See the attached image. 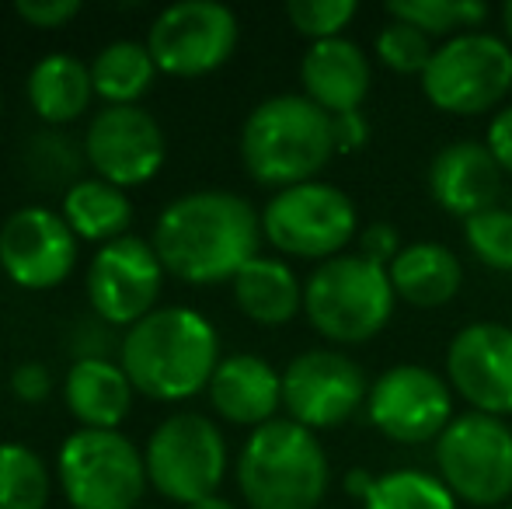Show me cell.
<instances>
[{
  "label": "cell",
  "instance_id": "cell-1",
  "mask_svg": "<svg viewBox=\"0 0 512 509\" xmlns=\"http://www.w3.org/2000/svg\"><path fill=\"white\" fill-rule=\"evenodd\" d=\"M262 217L230 189H199L171 199L154 224V245L164 272L192 286L234 279L258 258Z\"/></svg>",
  "mask_w": 512,
  "mask_h": 509
},
{
  "label": "cell",
  "instance_id": "cell-2",
  "mask_svg": "<svg viewBox=\"0 0 512 509\" xmlns=\"http://www.w3.org/2000/svg\"><path fill=\"white\" fill-rule=\"evenodd\" d=\"M119 360L143 398L185 401L213 381L220 335L192 307H157L122 335Z\"/></svg>",
  "mask_w": 512,
  "mask_h": 509
},
{
  "label": "cell",
  "instance_id": "cell-3",
  "mask_svg": "<svg viewBox=\"0 0 512 509\" xmlns=\"http://www.w3.org/2000/svg\"><path fill=\"white\" fill-rule=\"evenodd\" d=\"M335 119L307 95H272L241 126V161L258 185L293 189L317 182L335 157Z\"/></svg>",
  "mask_w": 512,
  "mask_h": 509
},
{
  "label": "cell",
  "instance_id": "cell-4",
  "mask_svg": "<svg viewBox=\"0 0 512 509\" xmlns=\"http://www.w3.org/2000/svg\"><path fill=\"white\" fill-rule=\"evenodd\" d=\"M331 464L307 426L272 419L251 429L237 457V489L251 509H317L328 496Z\"/></svg>",
  "mask_w": 512,
  "mask_h": 509
},
{
  "label": "cell",
  "instance_id": "cell-5",
  "mask_svg": "<svg viewBox=\"0 0 512 509\" xmlns=\"http://www.w3.org/2000/svg\"><path fill=\"white\" fill-rule=\"evenodd\" d=\"M391 276L384 265L363 255H335L321 262L304 283L307 321L338 346L377 339L394 314Z\"/></svg>",
  "mask_w": 512,
  "mask_h": 509
},
{
  "label": "cell",
  "instance_id": "cell-6",
  "mask_svg": "<svg viewBox=\"0 0 512 509\" xmlns=\"http://www.w3.org/2000/svg\"><path fill=\"white\" fill-rule=\"evenodd\" d=\"M56 475L74 509H136L147 464L119 429H77L63 440Z\"/></svg>",
  "mask_w": 512,
  "mask_h": 509
},
{
  "label": "cell",
  "instance_id": "cell-7",
  "mask_svg": "<svg viewBox=\"0 0 512 509\" xmlns=\"http://www.w3.org/2000/svg\"><path fill=\"white\" fill-rule=\"evenodd\" d=\"M512 91V46L492 32L446 39L422 74V95L450 116H481Z\"/></svg>",
  "mask_w": 512,
  "mask_h": 509
},
{
  "label": "cell",
  "instance_id": "cell-8",
  "mask_svg": "<svg viewBox=\"0 0 512 509\" xmlns=\"http://www.w3.org/2000/svg\"><path fill=\"white\" fill-rule=\"evenodd\" d=\"M147 482L171 503H199L216 496L227 475V440L220 426L199 412H175L154 426L143 450Z\"/></svg>",
  "mask_w": 512,
  "mask_h": 509
},
{
  "label": "cell",
  "instance_id": "cell-9",
  "mask_svg": "<svg viewBox=\"0 0 512 509\" xmlns=\"http://www.w3.org/2000/svg\"><path fill=\"white\" fill-rule=\"evenodd\" d=\"M436 471L460 503L499 509L512 496L509 422L481 412L457 415L436 440Z\"/></svg>",
  "mask_w": 512,
  "mask_h": 509
},
{
  "label": "cell",
  "instance_id": "cell-10",
  "mask_svg": "<svg viewBox=\"0 0 512 509\" xmlns=\"http://www.w3.org/2000/svg\"><path fill=\"white\" fill-rule=\"evenodd\" d=\"M356 206L338 185L304 182L279 189L262 210V234L276 252L293 258H328L356 238Z\"/></svg>",
  "mask_w": 512,
  "mask_h": 509
},
{
  "label": "cell",
  "instance_id": "cell-11",
  "mask_svg": "<svg viewBox=\"0 0 512 509\" xmlns=\"http://www.w3.org/2000/svg\"><path fill=\"white\" fill-rule=\"evenodd\" d=\"M366 419L391 443L418 447V443L439 440L446 426L457 419L450 381L418 363H398L370 384Z\"/></svg>",
  "mask_w": 512,
  "mask_h": 509
},
{
  "label": "cell",
  "instance_id": "cell-12",
  "mask_svg": "<svg viewBox=\"0 0 512 509\" xmlns=\"http://www.w3.org/2000/svg\"><path fill=\"white\" fill-rule=\"evenodd\" d=\"M237 14L216 0H182L164 7L147 32L157 70L175 77H203L223 67L237 46Z\"/></svg>",
  "mask_w": 512,
  "mask_h": 509
},
{
  "label": "cell",
  "instance_id": "cell-13",
  "mask_svg": "<svg viewBox=\"0 0 512 509\" xmlns=\"http://www.w3.org/2000/svg\"><path fill=\"white\" fill-rule=\"evenodd\" d=\"M366 398V374L338 349H307L283 370V405L290 419L307 426L310 433L349 422L366 405Z\"/></svg>",
  "mask_w": 512,
  "mask_h": 509
},
{
  "label": "cell",
  "instance_id": "cell-14",
  "mask_svg": "<svg viewBox=\"0 0 512 509\" xmlns=\"http://www.w3.org/2000/svg\"><path fill=\"white\" fill-rule=\"evenodd\" d=\"M164 265L154 245L136 234L115 238L95 252L88 265V300L105 325H129L157 311Z\"/></svg>",
  "mask_w": 512,
  "mask_h": 509
},
{
  "label": "cell",
  "instance_id": "cell-15",
  "mask_svg": "<svg viewBox=\"0 0 512 509\" xmlns=\"http://www.w3.org/2000/svg\"><path fill=\"white\" fill-rule=\"evenodd\" d=\"M168 143L164 129L140 105H105L84 133V157L102 182L119 189L143 185L161 171Z\"/></svg>",
  "mask_w": 512,
  "mask_h": 509
},
{
  "label": "cell",
  "instance_id": "cell-16",
  "mask_svg": "<svg viewBox=\"0 0 512 509\" xmlns=\"http://www.w3.org/2000/svg\"><path fill=\"white\" fill-rule=\"evenodd\" d=\"M77 234L49 206H21L0 224V269L25 290H49L70 276Z\"/></svg>",
  "mask_w": 512,
  "mask_h": 509
},
{
  "label": "cell",
  "instance_id": "cell-17",
  "mask_svg": "<svg viewBox=\"0 0 512 509\" xmlns=\"http://www.w3.org/2000/svg\"><path fill=\"white\" fill-rule=\"evenodd\" d=\"M446 377L474 412L512 415V328L502 321L464 325L446 349Z\"/></svg>",
  "mask_w": 512,
  "mask_h": 509
},
{
  "label": "cell",
  "instance_id": "cell-18",
  "mask_svg": "<svg viewBox=\"0 0 512 509\" xmlns=\"http://www.w3.org/2000/svg\"><path fill=\"white\" fill-rule=\"evenodd\" d=\"M429 192L450 217L471 220L499 206L506 192V171L499 168L488 143L457 140L432 157Z\"/></svg>",
  "mask_w": 512,
  "mask_h": 509
},
{
  "label": "cell",
  "instance_id": "cell-19",
  "mask_svg": "<svg viewBox=\"0 0 512 509\" xmlns=\"http://www.w3.org/2000/svg\"><path fill=\"white\" fill-rule=\"evenodd\" d=\"M300 84L310 102L321 105L328 116L359 112L373 88L370 56L345 35L310 42L300 60Z\"/></svg>",
  "mask_w": 512,
  "mask_h": 509
},
{
  "label": "cell",
  "instance_id": "cell-20",
  "mask_svg": "<svg viewBox=\"0 0 512 509\" xmlns=\"http://www.w3.org/2000/svg\"><path fill=\"white\" fill-rule=\"evenodd\" d=\"M206 391L220 419L258 429L276 419L283 405V374H276V367L262 356L234 353L220 360Z\"/></svg>",
  "mask_w": 512,
  "mask_h": 509
},
{
  "label": "cell",
  "instance_id": "cell-21",
  "mask_svg": "<svg viewBox=\"0 0 512 509\" xmlns=\"http://www.w3.org/2000/svg\"><path fill=\"white\" fill-rule=\"evenodd\" d=\"M387 276H391L398 300H405L408 307H418V311H436V307L450 304L460 293V283H464L460 258L439 241L405 245L401 255L391 262Z\"/></svg>",
  "mask_w": 512,
  "mask_h": 509
},
{
  "label": "cell",
  "instance_id": "cell-22",
  "mask_svg": "<svg viewBox=\"0 0 512 509\" xmlns=\"http://www.w3.org/2000/svg\"><path fill=\"white\" fill-rule=\"evenodd\" d=\"M63 398L81 429H119L133 405V381L122 363L112 360H77L67 370Z\"/></svg>",
  "mask_w": 512,
  "mask_h": 509
},
{
  "label": "cell",
  "instance_id": "cell-23",
  "mask_svg": "<svg viewBox=\"0 0 512 509\" xmlns=\"http://www.w3.org/2000/svg\"><path fill=\"white\" fill-rule=\"evenodd\" d=\"M230 286L241 314H248L258 325H286L304 311V286L283 258H251L230 279Z\"/></svg>",
  "mask_w": 512,
  "mask_h": 509
},
{
  "label": "cell",
  "instance_id": "cell-24",
  "mask_svg": "<svg viewBox=\"0 0 512 509\" xmlns=\"http://www.w3.org/2000/svg\"><path fill=\"white\" fill-rule=\"evenodd\" d=\"M95 84H91V67H84L70 53H49L28 70V102L35 116L49 126L74 123L88 109Z\"/></svg>",
  "mask_w": 512,
  "mask_h": 509
},
{
  "label": "cell",
  "instance_id": "cell-25",
  "mask_svg": "<svg viewBox=\"0 0 512 509\" xmlns=\"http://www.w3.org/2000/svg\"><path fill=\"white\" fill-rule=\"evenodd\" d=\"M63 220L77 238L108 245L115 238H126L133 224V203L119 185L102 178H81L63 192Z\"/></svg>",
  "mask_w": 512,
  "mask_h": 509
},
{
  "label": "cell",
  "instance_id": "cell-26",
  "mask_svg": "<svg viewBox=\"0 0 512 509\" xmlns=\"http://www.w3.org/2000/svg\"><path fill=\"white\" fill-rule=\"evenodd\" d=\"M157 74V63L150 56L147 42L115 39L98 49L91 63V84L95 95L105 98L108 105H136V98L150 88Z\"/></svg>",
  "mask_w": 512,
  "mask_h": 509
},
{
  "label": "cell",
  "instance_id": "cell-27",
  "mask_svg": "<svg viewBox=\"0 0 512 509\" xmlns=\"http://www.w3.org/2000/svg\"><path fill=\"white\" fill-rule=\"evenodd\" d=\"M363 509H457V496L439 475L401 468L377 475V485L363 499Z\"/></svg>",
  "mask_w": 512,
  "mask_h": 509
},
{
  "label": "cell",
  "instance_id": "cell-28",
  "mask_svg": "<svg viewBox=\"0 0 512 509\" xmlns=\"http://www.w3.org/2000/svg\"><path fill=\"white\" fill-rule=\"evenodd\" d=\"M49 471L25 443H0V509H46Z\"/></svg>",
  "mask_w": 512,
  "mask_h": 509
},
{
  "label": "cell",
  "instance_id": "cell-29",
  "mask_svg": "<svg viewBox=\"0 0 512 509\" xmlns=\"http://www.w3.org/2000/svg\"><path fill=\"white\" fill-rule=\"evenodd\" d=\"M394 21L415 25L429 39L436 35H467L488 18V7L481 0H394L387 4Z\"/></svg>",
  "mask_w": 512,
  "mask_h": 509
},
{
  "label": "cell",
  "instance_id": "cell-30",
  "mask_svg": "<svg viewBox=\"0 0 512 509\" xmlns=\"http://www.w3.org/2000/svg\"><path fill=\"white\" fill-rule=\"evenodd\" d=\"M25 161V175L32 178L35 185H77V171H81L84 157V143H74V136H67L63 129H39V133L28 136V147L21 154Z\"/></svg>",
  "mask_w": 512,
  "mask_h": 509
},
{
  "label": "cell",
  "instance_id": "cell-31",
  "mask_svg": "<svg viewBox=\"0 0 512 509\" xmlns=\"http://www.w3.org/2000/svg\"><path fill=\"white\" fill-rule=\"evenodd\" d=\"M464 241L481 265L495 272H512V210L495 206L464 220Z\"/></svg>",
  "mask_w": 512,
  "mask_h": 509
},
{
  "label": "cell",
  "instance_id": "cell-32",
  "mask_svg": "<svg viewBox=\"0 0 512 509\" xmlns=\"http://www.w3.org/2000/svg\"><path fill=\"white\" fill-rule=\"evenodd\" d=\"M377 56L387 70L394 74H405V77H422L425 67L432 63L436 56V46L425 32H418L415 25H405V21H387L377 35Z\"/></svg>",
  "mask_w": 512,
  "mask_h": 509
},
{
  "label": "cell",
  "instance_id": "cell-33",
  "mask_svg": "<svg viewBox=\"0 0 512 509\" xmlns=\"http://www.w3.org/2000/svg\"><path fill=\"white\" fill-rule=\"evenodd\" d=\"M356 11V0H290L286 4L290 25L310 42L338 39L342 28L356 18Z\"/></svg>",
  "mask_w": 512,
  "mask_h": 509
},
{
  "label": "cell",
  "instance_id": "cell-34",
  "mask_svg": "<svg viewBox=\"0 0 512 509\" xmlns=\"http://www.w3.org/2000/svg\"><path fill=\"white\" fill-rule=\"evenodd\" d=\"M401 234L394 224H387V220H377V224H370L363 234H359V255L370 258V262L384 265V269H391V262L401 255Z\"/></svg>",
  "mask_w": 512,
  "mask_h": 509
},
{
  "label": "cell",
  "instance_id": "cell-35",
  "mask_svg": "<svg viewBox=\"0 0 512 509\" xmlns=\"http://www.w3.org/2000/svg\"><path fill=\"white\" fill-rule=\"evenodd\" d=\"M14 11H18L21 21L35 28H60L81 11V4L77 0H18Z\"/></svg>",
  "mask_w": 512,
  "mask_h": 509
},
{
  "label": "cell",
  "instance_id": "cell-36",
  "mask_svg": "<svg viewBox=\"0 0 512 509\" xmlns=\"http://www.w3.org/2000/svg\"><path fill=\"white\" fill-rule=\"evenodd\" d=\"M11 391L18 401L35 405V401L49 398V391H53V377H49V370L42 367V363L28 360V363H21V367L11 370Z\"/></svg>",
  "mask_w": 512,
  "mask_h": 509
},
{
  "label": "cell",
  "instance_id": "cell-37",
  "mask_svg": "<svg viewBox=\"0 0 512 509\" xmlns=\"http://www.w3.org/2000/svg\"><path fill=\"white\" fill-rule=\"evenodd\" d=\"M485 143L495 161H499V168L506 171V175H512V105H506V109H499L492 116Z\"/></svg>",
  "mask_w": 512,
  "mask_h": 509
},
{
  "label": "cell",
  "instance_id": "cell-38",
  "mask_svg": "<svg viewBox=\"0 0 512 509\" xmlns=\"http://www.w3.org/2000/svg\"><path fill=\"white\" fill-rule=\"evenodd\" d=\"M335 119V150L338 154H352L370 140V123H366L363 112H345V116H331Z\"/></svg>",
  "mask_w": 512,
  "mask_h": 509
},
{
  "label": "cell",
  "instance_id": "cell-39",
  "mask_svg": "<svg viewBox=\"0 0 512 509\" xmlns=\"http://www.w3.org/2000/svg\"><path fill=\"white\" fill-rule=\"evenodd\" d=\"M373 485H377V475H370L366 468H352L349 475H345V492H349L352 499H359V503L370 496Z\"/></svg>",
  "mask_w": 512,
  "mask_h": 509
},
{
  "label": "cell",
  "instance_id": "cell-40",
  "mask_svg": "<svg viewBox=\"0 0 512 509\" xmlns=\"http://www.w3.org/2000/svg\"><path fill=\"white\" fill-rule=\"evenodd\" d=\"M185 509H237V506L227 503V499H220V496H209V499H199V503H192Z\"/></svg>",
  "mask_w": 512,
  "mask_h": 509
},
{
  "label": "cell",
  "instance_id": "cell-41",
  "mask_svg": "<svg viewBox=\"0 0 512 509\" xmlns=\"http://www.w3.org/2000/svg\"><path fill=\"white\" fill-rule=\"evenodd\" d=\"M502 28H506V42L512 46V0L502 7Z\"/></svg>",
  "mask_w": 512,
  "mask_h": 509
},
{
  "label": "cell",
  "instance_id": "cell-42",
  "mask_svg": "<svg viewBox=\"0 0 512 509\" xmlns=\"http://www.w3.org/2000/svg\"><path fill=\"white\" fill-rule=\"evenodd\" d=\"M509 210H512V192H509Z\"/></svg>",
  "mask_w": 512,
  "mask_h": 509
},
{
  "label": "cell",
  "instance_id": "cell-43",
  "mask_svg": "<svg viewBox=\"0 0 512 509\" xmlns=\"http://www.w3.org/2000/svg\"><path fill=\"white\" fill-rule=\"evenodd\" d=\"M499 509H512V506H499Z\"/></svg>",
  "mask_w": 512,
  "mask_h": 509
}]
</instances>
